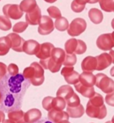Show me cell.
I'll list each match as a JSON object with an SVG mask.
<instances>
[{
    "label": "cell",
    "mask_w": 114,
    "mask_h": 123,
    "mask_svg": "<svg viewBox=\"0 0 114 123\" xmlns=\"http://www.w3.org/2000/svg\"><path fill=\"white\" fill-rule=\"evenodd\" d=\"M30 84L22 74L18 73L13 76L6 74L0 80V93L2 95L0 111L8 113L20 109L23 99Z\"/></svg>",
    "instance_id": "1"
},
{
    "label": "cell",
    "mask_w": 114,
    "mask_h": 123,
    "mask_svg": "<svg viewBox=\"0 0 114 123\" xmlns=\"http://www.w3.org/2000/svg\"><path fill=\"white\" fill-rule=\"evenodd\" d=\"M66 52L60 48H54L50 57L47 59L40 60V65L45 69L50 70L53 73L60 71L65 59Z\"/></svg>",
    "instance_id": "2"
},
{
    "label": "cell",
    "mask_w": 114,
    "mask_h": 123,
    "mask_svg": "<svg viewBox=\"0 0 114 123\" xmlns=\"http://www.w3.org/2000/svg\"><path fill=\"white\" fill-rule=\"evenodd\" d=\"M22 75L25 80L34 86H41L45 81L44 69L36 62L31 63L29 67L25 68Z\"/></svg>",
    "instance_id": "3"
},
{
    "label": "cell",
    "mask_w": 114,
    "mask_h": 123,
    "mask_svg": "<svg viewBox=\"0 0 114 123\" xmlns=\"http://www.w3.org/2000/svg\"><path fill=\"white\" fill-rule=\"evenodd\" d=\"M95 85L107 94L113 93L114 81L104 73H98L95 75Z\"/></svg>",
    "instance_id": "4"
},
{
    "label": "cell",
    "mask_w": 114,
    "mask_h": 123,
    "mask_svg": "<svg viewBox=\"0 0 114 123\" xmlns=\"http://www.w3.org/2000/svg\"><path fill=\"white\" fill-rule=\"evenodd\" d=\"M87 50V45L83 41L71 38L65 43V51L67 54H84Z\"/></svg>",
    "instance_id": "5"
},
{
    "label": "cell",
    "mask_w": 114,
    "mask_h": 123,
    "mask_svg": "<svg viewBox=\"0 0 114 123\" xmlns=\"http://www.w3.org/2000/svg\"><path fill=\"white\" fill-rule=\"evenodd\" d=\"M87 28V23L83 18H76L69 24L67 33L71 37L79 36Z\"/></svg>",
    "instance_id": "6"
},
{
    "label": "cell",
    "mask_w": 114,
    "mask_h": 123,
    "mask_svg": "<svg viewBox=\"0 0 114 123\" xmlns=\"http://www.w3.org/2000/svg\"><path fill=\"white\" fill-rule=\"evenodd\" d=\"M96 45L101 50L103 51L112 50V48L114 47L113 33L104 34L100 35L96 41Z\"/></svg>",
    "instance_id": "7"
},
{
    "label": "cell",
    "mask_w": 114,
    "mask_h": 123,
    "mask_svg": "<svg viewBox=\"0 0 114 123\" xmlns=\"http://www.w3.org/2000/svg\"><path fill=\"white\" fill-rule=\"evenodd\" d=\"M97 62L96 70L102 71L108 68L114 62L113 51L111 50L110 53H102L95 57Z\"/></svg>",
    "instance_id": "8"
},
{
    "label": "cell",
    "mask_w": 114,
    "mask_h": 123,
    "mask_svg": "<svg viewBox=\"0 0 114 123\" xmlns=\"http://www.w3.org/2000/svg\"><path fill=\"white\" fill-rule=\"evenodd\" d=\"M38 24V31L41 35H48L54 31V23L48 16H41Z\"/></svg>",
    "instance_id": "9"
},
{
    "label": "cell",
    "mask_w": 114,
    "mask_h": 123,
    "mask_svg": "<svg viewBox=\"0 0 114 123\" xmlns=\"http://www.w3.org/2000/svg\"><path fill=\"white\" fill-rule=\"evenodd\" d=\"M2 12L6 17L13 19V20H19L24 15V12L20 10L19 5L17 4L5 5L2 8Z\"/></svg>",
    "instance_id": "10"
},
{
    "label": "cell",
    "mask_w": 114,
    "mask_h": 123,
    "mask_svg": "<svg viewBox=\"0 0 114 123\" xmlns=\"http://www.w3.org/2000/svg\"><path fill=\"white\" fill-rule=\"evenodd\" d=\"M86 114L87 116L93 118L103 119L107 115L106 107L102 105V107H95L87 102L86 107Z\"/></svg>",
    "instance_id": "11"
},
{
    "label": "cell",
    "mask_w": 114,
    "mask_h": 123,
    "mask_svg": "<svg viewBox=\"0 0 114 123\" xmlns=\"http://www.w3.org/2000/svg\"><path fill=\"white\" fill-rule=\"evenodd\" d=\"M61 75L64 77L65 80L68 84H76L79 82L78 72L74 70V66H64L61 70Z\"/></svg>",
    "instance_id": "12"
},
{
    "label": "cell",
    "mask_w": 114,
    "mask_h": 123,
    "mask_svg": "<svg viewBox=\"0 0 114 123\" xmlns=\"http://www.w3.org/2000/svg\"><path fill=\"white\" fill-rule=\"evenodd\" d=\"M10 41V48L17 52H22L23 46L24 44V39L16 33H10L7 35Z\"/></svg>",
    "instance_id": "13"
},
{
    "label": "cell",
    "mask_w": 114,
    "mask_h": 123,
    "mask_svg": "<svg viewBox=\"0 0 114 123\" xmlns=\"http://www.w3.org/2000/svg\"><path fill=\"white\" fill-rule=\"evenodd\" d=\"M41 17V9L39 8V6H36L33 10H31V12H27L25 16V19H26V23L27 24L30 25H38L39 24Z\"/></svg>",
    "instance_id": "14"
},
{
    "label": "cell",
    "mask_w": 114,
    "mask_h": 123,
    "mask_svg": "<svg viewBox=\"0 0 114 123\" xmlns=\"http://www.w3.org/2000/svg\"><path fill=\"white\" fill-rule=\"evenodd\" d=\"M54 45L49 43V42H45L40 44V48H39V50L37 52V54L35 55L38 59H41V60H45L47 59L50 57L52 51L54 48Z\"/></svg>",
    "instance_id": "15"
},
{
    "label": "cell",
    "mask_w": 114,
    "mask_h": 123,
    "mask_svg": "<svg viewBox=\"0 0 114 123\" xmlns=\"http://www.w3.org/2000/svg\"><path fill=\"white\" fill-rule=\"evenodd\" d=\"M69 118L70 117L67 113L63 111H57V110L52 109L48 111V118L53 123H58L63 120H68Z\"/></svg>",
    "instance_id": "16"
},
{
    "label": "cell",
    "mask_w": 114,
    "mask_h": 123,
    "mask_svg": "<svg viewBox=\"0 0 114 123\" xmlns=\"http://www.w3.org/2000/svg\"><path fill=\"white\" fill-rule=\"evenodd\" d=\"M97 62L95 57L93 56H87L83 59L81 62V69L84 72L92 73L96 69Z\"/></svg>",
    "instance_id": "17"
},
{
    "label": "cell",
    "mask_w": 114,
    "mask_h": 123,
    "mask_svg": "<svg viewBox=\"0 0 114 123\" xmlns=\"http://www.w3.org/2000/svg\"><path fill=\"white\" fill-rule=\"evenodd\" d=\"M39 48H40V44L38 41L34 40L25 41L24 46H23V51L30 55H33L37 54Z\"/></svg>",
    "instance_id": "18"
},
{
    "label": "cell",
    "mask_w": 114,
    "mask_h": 123,
    "mask_svg": "<svg viewBox=\"0 0 114 123\" xmlns=\"http://www.w3.org/2000/svg\"><path fill=\"white\" fill-rule=\"evenodd\" d=\"M79 83L87 87H92L95 83V76L92 73L83 72L79 76Z\"/></svg>",
    "instance_id": "19"
},
{
    "label": "cell",
    "mask_w": 114,
    "mask_h": 123,
    "mask_svg": "<svg viewBox=\"0 0 114 123\" xmlns=\"http://www.w3.org/2000/svg\"><path fill=\"white\" fill-rule=\"evenodd\" d=\"M41 118V112L39 109H30L24 113V121L26 123H35Z\"/></svg>",
    "instance_id": "20"
},
{
    "label": "cell",
    "mask_w": 114,
    "mask_h": 123,
    "mask_svg": "<svg viewBox=\"0 0 114 123\" xmlns=\"http://www.w3.org/2000/svg\"><path fill=\"white\" fill-rule=\"evenodd\" d=\"M74 87H75L76 90L80 93L81 95L84 96V98H91L95 94V89L94 87H87L83 86L82 84H80L79 82L77 83L76 84H74Z\"/></svg>",
    "instance_id": "21"
},
{
    "label": "cell",
    "mask_w": 114,
    "mask_h": 123,
    "mask_svg": "<svg viewBox=\"0 0 114 123\" xmlns=\"http://www.w3.org/2000/svg\"><path fill=\"white\" fill-rule=\"evenodd\" d=\"M8 118L14 123H26L24 121V112L20 109L9 111Z\"/></svg>",
    "instance_id": "22"
},
{
    "label": "cell",
    "mask_w": 114,
    "mask_h": 123,
    "mask_svg": "<svg viewBox=\"0 0 114 123\" xmlns=\"http://www.w3.org/2000/svg\"><path fill=\"white\" fill-rule=\"evenodd\" d=\"M74 89L70 85H63L58 89L56 92V97H60L66 101L74 94Z\"/></svg>",
    "instance_id": "23"
},
{
    "label": "cell",
    "mask_w": 114,
    "mask_h": 123,
    "mask_svg": "<svg viewBox=\"0 0 114 123\" xmlns=\"http://www.w3.org/2000/svg\"><path fill=\"white\" fill-rule=\"evenodd\" d=\"M67 113L69 115V117L77 118L82 117L84 114V108L82 105H79L77 107L70 108V107H67Z\"/></svg>",
    "instance_id": "24"
},
{
    "label": "cell",
    "mask_w": 114,
    "mask_h": 123,
    "mask_svg": "<svg viewBox=\"0 0 114 123\" xmlns=\"http://www.w3.org/2000/svg\"><path fill=\"white\" fill-rule=\"evenodd\" d=\"M88 17L93 24H99L103 20V14L101 10L96 8L91 9L88 12Z\"/></svg>",
    "instance_id": "25"
},
{
    "label": "cell",
    "mask_w": 114,
    "mask_h": 123,
    "mask_svg": "<svg viewBox=\"0 0 114 123\" xmlns=\"http://www.w3.org/2000/svg\"><path fill=\"white\" fill-rule=\"evenodd\" d=\"M38 5L36 0H23L19 6L20 10L23 12H25L27 13V12H29L31 10H33Z\"/></svg>",
    "instance_id": "26"
},
{
    "label": "cell",
    "mask_w": 114,
    "mask_h": 123,
    "mask_svg": "<svg viewBox=\"0 0 114 123\" xmlns=\"http://www.w3.org/2000/svg\"><path fill=\"white\" fill-rule=\"evenodd\" d=\"M10 49V41L7 36L0 37V56L6 55Z\"/></svg>",
    "instance_id": "27"
},
{
    "label": "cell",
    "mask_w": 114,
    "mask_h": 123,
    "mask_svg": "<svg viewBox=\"0 0 114 123\" xmlns=\"http://www.w3.org/2000/svg\"><path fill=\"white\" fill-rule=\"evenodd\" d=\"M55 27H56L58 31H64L67 30L68 27H69V22L65 17H60L57 18L56 21H55Z\"/></svg>",
    "instance_id": "28"
},
{
    "label": "cell",
    "mask_w": 114,
    "mask_h": 123,
    "mask_svg": "<svg viewBox=\"0 0 114 123\" xmlns=\"http://www.w3.org/2000/svg\"><path fill=\"white\" fill-rule=\"evenodd\" d=\"M100 7L107 12L114 11V0H99Z\"/></svg>",
    "instance_id": "29"
},
{
    "label": "cell",
    "mask_w": 114,
    "mask_h": 123,
    "mask_svg": "<svg viewBox=\"0 0 114 123\" xmlns=\"http://www.w3.org/2000/svg\"><path fill=\"white\" fill-rule=\"evenodd\" d=\"M88 103L95 107H102V105H104V100L102 96L100 93H95V94L90 98Z\"/></svg>",
    "instance_id": "30"
},
{
    "label": "cell",
    "mask_w": 114,
    "mask_h": 123,
    "mask_svg": "<svg viewBox=\"0 0 114 123\" xmlns=\"http://www.w3.org/2000/svg\"><path fill=\"white\" fill-rule=\"evenodd\" d=\"M66 108V101L60 97L53 98V109L57 110V111H63Z\"/></svg>",
    "instance_id": "31"
},
{
    "label": "cell",
    "mask_w": 114,
    "mask_h": 123,
    "mask_svg": "<svg viewBox=\"0 0 114 123\" xmlns=\"http://www.w3.org/2000/svg\"><path fill=\"white\" fill-rule=\"evenodd\" d=\"M12 27L11 21L9 19L6 17L5 16H0V30L2 31H9Z\"/></svg>",
    "instance_id": "32"
},
{
    "label": "cell",
    "mask_w": 114,
    "mask_h": 123,
    "mask_svg": "<svg viewBox=\"0 0 114 123\" xmlns=\"http://www.w3.org/2000/svg\"><path fill=\"white\" fill-rule=\"evenodd\" d=\"M77 62V56L75 54H66L63 65L65 66H74Z\"/></svg>",
    "instance_id": "33"
},
{
    "label": "cell",
    "mask_w": 114,
    "mask_h": 123,
    "mask_svg": "<svg viewBox=\"0 0 114 123\" xmlns=\"http://www.w3.org/2000/svg\"><path fill=\"white\" fill-rule=\"evenodd\" d=\"M66 105H67V106L70 107V108L77 107L79 105H80V100L79 98V97L77 95V93H74V94L70 98L66 100Z\"/></svg>",
    "instance_id": "34"
},
{
    "label": "cell",
    "mask_w": 114,
    "mask_h": 123,
    "mask_svg": "<svg viewBox=\"0 0 114 123\" xmlns=\"http://www.w3.org/2000/svg\"><path fill=\"white\" fill-rule=\"evenodd\" d=\"M27 27L28 24L26 22H18L13 26V33L16 34L22 33V32H24L27 28Z\"/></svg>",
    "instance_id": "35"
},
{
    "label": "cell",
    "mask_w": 114,
    "mask_h": 123,
    "mask_svg": "<svg viewBox=\"0 0 114 123\" xmlns=\"http://www.w3.org/2000/svg\"><path fill=\"white\" fill-rule=\"evenodd\" d=\"M47 12H48V13L49 14L50 18L57 19V18L61 17V16H62L60 10L57 7H56V6H50V7H48L47 9Z\"/></svg>",
    "instance_id": "36"
},
{
    "label": "cell",
    "mask_w": 114,
    "mask_h": 123,
    "mask_svg": "<svg viewBox=\"0 0 114 123\" xmlns=\"http://www.w3.org/2000/svg\"><path fill=\"white\" fill-rule=\"evenodd\" d=\"M53 97H46V98H45L43 101H42V107H43V108L48 111L53 109Z\"/></svg>",
    "instance_id": "37"
},
{
    "label": "cell",
    "mask_w": 114,
    "mask_h": 123,
    "mask_svg": "<svg viewBox=\"0 0 114 123\" xmlns=\"http://www.w3.org/2000/svg\"><path fill=\"white\" fill-rule=\"evenodd\" d=\"M7 72L9 76H16L19 73V68L16 64L11 63L7 67Z\"/></svg>",
    "instance_id": "38"
},
{
    "label": "cell",
    "mask_w": 114,
    "mask_h": 123,
    "mask_svg": "<svg viewBox=\"0 0 114 123\" xmlns=\"http://www.w3.org/2000/svg\"><path fill=\"white\" fill-rule=\"evenodd\" d=\"M6 74H7V66L6 64L0 62V80L4 78Z\"/></svg>",
    "instance_id": "39"
},
{
    "label": "cell",
    "mask_w": 114,
    "mask_h": 123,
    "mask_svg": "<svg viewBox=\"0 0 114 123\" xmlns=\"http://www.w3.org/2000/svg\"><path fill=\"white\" fill-rule=\"evenodd\" d=\"M113 96H114L113 93H109V94H107L106 97V101L110 106H114Z\"/></svg>",
    "instance_id": "40"
},
{
    "label": "cell",
    "mask_w": 114,
    "mask_h": 123,
    "mask_svg": "<svg viewBox=\"0 0 114 123\" xmlns=\"http://www.w3.org/2000/svg\"><path fill=\"white\" fill-rule=\"evenodd\" d=\"M74 3H75L76 5H78L80 7H83L85 9V5L86 3L89 2V0H74Z\"/></svg>",
    "instance_id": "41"
},
{
    "label": "cell",
    "mask_w": 114,
    "mask_h": 123,
    "mask_svg": "<svg viewBox=\"0 0 114 123\" xmlns=\"http://www.w3.org/2000/svg\"><path fill=\"white\" fill-rule=\"evenodd\" d=\"M5 120V114L2 111H0V123Z\"/></svg>",
    "instance_id": "42"
},
{
    "label": "cell",
    "mask_w": 114,
    "mask_h": 123,
    "mask_svg": "<svg viewBox=\"0 0 114 123\" xmlns=\"http://www.w3.org/2000/svg\"><path fill=\"white\" fill-rule=\"evenodd\" d=\"M35 123H53L52 122H50V121H48V120H45V119H44V120H39V121H38V122H36Z\"/></svg>",
    "instance_id": "43"
},
{
    "label": "cell",
    "mask_w": 114,
    "mask_h": 123,
    "mask_svg": "<svg viewBox=\"0 0 114 123\" xmlns=\"http://www.w3.org/2000/svg\"><path fill=\"white\" fill-rule=\"evenodd\" d=\"M98 2H99V0H89V2L90 4H94V3H96Z\"/></svg>",
    "instance_id": "44"
},
{
    "label": "cell",
    "mask_w": 114,
    "mask_h": 123,
    "mask_svg": "<svg viewBox=\"0 0 114 123\" xmlns=\"http://www.w3.org/2000/svg\"><path fill=\"white\" fill-rule=\"evenodd\" d=\"M2 123H14L13 122H12L11 120H9V119H6V120H4L2 122Z\"/></svg>",
    "instance_id": "45"
},
{
    "label": "cell",
    "mask_w": 114,
    "mask_h": 123,
    "mask_svg": "<svg viewBox=\"0 0 114 123\" xmlns=\"http://www.w3.org/2000/svg\"><path fill=\"white\" fill-rule=\"evenodd\" d=\"M44 1H45V2H48V3H53L55 2H56L57 0H44Z\"/></svg>",
    "instance_id": "46"
},
{
    "label": "cell",
    "mask_w": 114,
    "mask_h": 123,
    "mask_svg": "<svg viewBox=\"0 0 114 123\" xmlns=\"http://www.w3.org/2000/svg\"><path fill=\"white\" fill-rule=\"evenodd\" d=\"M58 123H70L68 120H63V121H60V122H59Z\"/></svg>",
    "instance_id": "47"
},
{
    "label": "cell",
    "mask_w": 114,
    "mask_h": 123,
    "mask_svg": "<svg viewBox=\"0 0 114 123\" xmlns=\"http://www.w3.org/2000/svg\"><path fill=\"white\" fill-rule=\"evenodd\" d=\"M2 102V95H1V93H0V104Z\"/></svg>",
    "instance_id": "48"
},
{
    "label": "cell",
    "mask_w": 114,
    "mask_h": 123,
    "mask_svg": "<svg viewBox=\"0 0 114 123\" xmlns=\"http://www.w3.org/2000/svg\"><path fill=\"white\" fill-rule=\"evenodd\" d=\"M106 123H113V122H112L111 121H109V122H106Z\"/></svg>",
    "instance_id": "49"
},
{
    "label": "cell",
    "mask_w": 114,
    "mask_h": 123,
    "mask_svg": "<svg viewBox=\"0 0 114 123\" xmlns=\"http://www.w3.org/2000/svg\"><path fill=\"white\" fill-rule=\"evenodd\" d=\"M0 1H1V0H0Z\"/></svg>",
    "instance_id": "50"
}]
</instances>
